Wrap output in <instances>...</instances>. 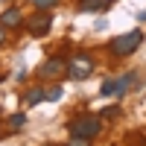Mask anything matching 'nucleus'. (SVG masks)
Here are the masks:
<instances>
[{
    "label": "nucleus",
    "instance_id": "obj_1",
    "mask_svg": "<svg viewBox=\"0 0 146 146\" xmlns=\"http://www.w3.org/2000/svg\"><path fill=\"white\" fill-rule=\"evenodd\" d=\"M102 131V120L96 114H85L79 120L70 123V137H85V140H94L96 135Z\"/></svg>",
    "mask_w": 146,
    "mask_h": 146
},
{
    "label": "nucleus",
    "instance_id": "obj_2",
    "mask_svg": "<svg viewBox=\"0 0 146 146\" xmlns=\"http://www.w3.org/2000/svg\"><path fill=\"white\" fill-rule=\"evenodd\" d=\"M140 44H143V32H140V29H131V32L117 35V38L111 41V53H114V56H131Z\"/></svg>",
    "mask_w": 146,
    "mask_h": 146
},
{
    "label": "nucleus",
    "instance_id": "obj_3",
    "mask_svg": "<svg viewBox=\"0 0 146 146\" xmlns=\"http://www.w3.org/2000/svg\"><path fill=\"white\" fill-rule=\"evenodd\" d=\"M91 70H94L91 56L79 53V56H73V58H70V64H67V76H70V79H76V82H82V79H88V76H91Z\"/></svg>",
    "mask_w": 146,
    "mask_h": 146
},
{
    "label": "nucleus",
    "instance_id": "obj_4",
    "mask_svg": "<svg viewBox=\"0 0 146 146\" xmlns=\"http://www.w3.org/2000/svg\"><path fill=\"white\" fill-rule=\"evenodd\" d=\"M50 27H53V21H50V15H44V12L27 21V29H29V35H35V38L47 35V32H50Z\"/></svg>",
    "mask_w": 146,
    "mask_h": 146
},
{
    "label": "nucleus",
    "instance_id": "obj_5",
    "mask_svg": "<svg viewBox=\"0 0 146 146\" xmlns=\"http://www.w3.org/2000/svg\"><path fill=\"white\" fill-rule=\"evenodd\" d=\"M62 73H64V62H62V58H47V62L38 67L41 79H58Z\"/></svg>",
    "mask_w": 146,
    "mask_h": 146
},
{
    "label": "nucleus",
    "instance_id": "obj_6",
    "mask_svg": "<svg viewBox=\"0 0 146 146\" xmlns=\"http://www.w3.org/2000/svg\"><path fill=\"white\" fill-rule=\"evenodd\" d=\"M0 21H3V27H21V21H23V15L18 9H6L3 15H0Z\"/></svg>",
    "mask_w": 146,
    "mask_h": 146
},
{
    "label": "nucleus",
    "instance_id": "obj_7",
    "mask_svg": "<svg viewBox=\"0 0 146 146\" xmlns=\"http://www.w3.org/2000/svg\"><path fill=\"white\" fill-rule=\"evenodd\" d=\"M111 6V0H82V9L85 12H102Z\"/></svg>",
    "mask_w": 146,
    "mask_h": 146
},
{
    "label": "nucleus",
    "instance_id": "obj_8",
    "mask_svg": "<svg viewBox=\"0 0 146 146\" xmlns=\"http://www.w3.org/2000/svg\"><path fill=\"white\" fill-rule=\"evenodd\" d=\"M131 85H135V73H123V76L117 79V96H120V94H126Z\"/></svg>",
    "mask_w": 146,
    "mask_h": 146
},
{
    "label": "nucleus",
    "instance_id": "obj_9",
    "mask_svg": "<svg viewBox=\"0 0 146 146\" xmlns=\"http://www.w3.org/2000/svg\"><path fill=\"white\" fill-rule=\"evenodd\" d=\"M38 102H44V88H32L27 94V105H38Z\"/></svg>",
    "mask_w": 146,
    "mask_h": 146
},
{
    "label": "nucleus",
    "instance_id": "obj_10",
    "mask_svg": "<svg viewBox=\"0 0 146 146\" xmlns=\"http://www.w3.org/2000/svg\"><path fill=\"white\" fill-rule=\"evenodd\" d=\"M100 94H102V96H114V94H117V79H108V82L102 85Z\"/></svg>",
    "mask_w": 146,
    "mask_h": 146
},
{
    "label": "nucleus",
    "instance_id": "obj_11",
    "mask_svg": "<svg viewBox=\"0 0 146 146\" xmlns=\"http://www.w3.org/2000/svg\"><path fill=\"white\" fill-rule=\"evenodd\" d=\"M44 100H62V88L53 85V88H44Z\"/></svg>",
    "mask_w": 146,
    "mask_h": 146
},
{
    "label": "nucleus",
    "instance_id": "obj_12",
    "mask_svg": "<svg viewBox=\"0 0 146 146\" xmlns=\"http://www.w3.org/2000/svg\"><path fill=\"white\" fill-rule=\"evenodd\" d=\"M9 123H12V129H21L23 123H27V114H12V120H9Z\"/></svg>",
    "mask_w": 146,
    "mask_h": 146
},
{
    "label": "nucleus",
    "instance_id": "obj_13",
    "mask_svg": "<svg viewBox=\"0 0 146 146\" xmlns=\"http://www.w3.org/2000/svg\"><path fill=\"white\" fill-rule=\"evenodd\" d=\"M32 3H35V9L47 12V9H53V6H56V0H32Z\"/></svg>",
    "mask_w": 146,
    "mask_h": 146
},
{
    "label": "nucleus",
    "instance_id": "obj_14",
    "mask_svg": "<svg viewBox=\"0 0 146 146\" xmlns=\"http://www.w3.org/2000/svg\"><path fill=\"white\" fill-rule=\"evenodd\" d=\"M70 146H91V140H85V137H70Z\"/></svg>",
    "mask_w": 146,
    "mask_h": 146
},
{
    "label": "nucleus",
    "instance_id": "obj_15",
    "mask_svg": "<svg viewBox=\"0 0 146 146\" xmlns=\"http://www.w3.org/2000/svg\"><path fill=\"white\" fill-rule=\"evenodd\" d=\"M100 114H102V117H117V114H120V108L111 105V108H105V111H100Z\"/></svg>",
    "mask_w": 146,
    "mask_h": 146
},
{
    "label": "nucleus",
    "instance_id": "obj_16",
    "mask_svg": "<svg viewBox=\"0 0 146 146\" xmlns=\"http://www.w3.org/2000/svg\"><path fill=\"white\" fill-rule=\"evenodd\" d=\"M0 44H6V32H3V23H0Z\"/></svg>",
    "mask_w": 146,
    "mask_h": 146
}]
</instances>
